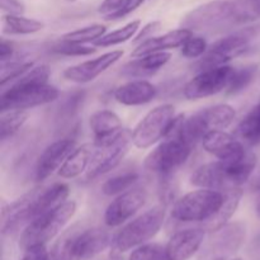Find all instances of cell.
<instances>
[{
  "label": "cell",
  "mask_w": 260,
  "mask_h": 260,
  "mask_svg": "<svg viewBox=\"0 0 260 260\" xmlns=\"http://www.w3.org/2000/svg\"><path fill=\"white\" fill-rule=\"evenodd\" d=\"M135 58L136 60L129 61L122 68L121 73L123 75L134 76V78H144V76H149L156 73L162 66L167 65L172 58V53L162 51V52L150 53V55Z\"/></svg>",
  "instance_id": "cb8c5ba5"
},
{
  "label": "cell",
  "mask_w": 260,
  "mask_h": 260,
  "mask_svg": "<svg viewBox=\"0 0 260 260\" xmlns=\"http://www.w3.org/2000/svg\"><path fill=\"white\" fill-rule=\"evenodd\" d=\"M45 28V24L37 19L23 15L5 14L3 17V32L8 35H33Z\"/></svg>",
  "instance_id": "83f0119b"
},
{
  "label": "cell",
  "mask_w": 260,
  "mask_h": 260,
  "mask_svg": "<svg viewBox=\"0 0 260 260\" xmlns=\"http://www.w3.org/2000/svg\"><path fill=\"white\" fill-rule=\"evenodd\" d=\"M202 146L208 154L213 155L222 161H231L246 154L244 144L233 135L223 129L210 131L202 140Z\"/></svg>",
  "instance_id": "2e32d148"
},
{
  "label": "cell",
  "mask_w": 260,
  "mask_h": 260,
  "mask_svg": "<svg viewBox=\"0 0 260 260\" xmlns=\"http://www.w3.org/2000/svg\"><path fill=\"white\" fill-rule=\"evenodd\" d=\"M111 234L102 228H93L78 233L74 240V256L75 260H88L106 250L112 245Z\"/></svg>",
  "instance_id": "ffe728a7"
},
{
  "label": "cell",
  "mask_w": 260,
  "mask_h": 260,
  "mask_svg": "<svg viewBox=\"0 0 260 260\" xmlns=\"http://www.w3.org/2000/svg\"><path fill=\"white\" fill-rule=\"evenodd\" d=\"M256 73H258V66L255 63L241 66L239 69H234L233 76H231L228 89H226V94L234 95V94H239L243 90H245L254 81Z\"/></svg>",
  "instance_id": "4dcf8cb0"
},
{
  "label": "cell",
  "mask_w": 260,
  "mask_h": 260,
  "mask_svg": "<svg viewBox=\"0 0 260 260\" xmlns=\"http://www.w3.org/2000/svg\"><path fill=\"white\" fill-rule=\"evenodd\" d=\"M175 108L172 104H161L149 112L132 131V142L139 149H149L164 140L175 121Z\"/></svg>",
  "instance_id": "8992f818"
},
{
  "label": "cell",
  "mask_w": 260,
  "mask_h": 260,
  "mask_svg": "<svg viewBox=\"0 0 260 260\" xmlns=\"http://www.w3.org/2000/svg\"><path fill=\"white\" fill-rule=\"evenodd\" d=\"M190 184L198 188L221 190V192L238 187L234 182L230 168L222 160L208 162L196 169V172L190 175Z\"/></svg>",
  "instance_id": "5bb4252c"
},
{
  "label": "cell",
  "mask_w": 260,
  "mask_h": 260,
  "mask_svg": "<svg viewBox=\"0 0 260 260\" xmlns=\"http://www.w3.org/2000/svg\"><path fill=\"white\" fill-rule=\"evenodd\" d=\"M157 89L147 80H132L122 84L114 90L113 95L118 103L124 106H142L155 99Z\"/></svg>",
  "instance_id": "7402d4cb"
},
{
  "label": "cell",
  "mask_w": 260,
  "mask_h": 260,
  "mask_svg": "<svg viewBox=\"0 0 260 260\" xmlns=\"http://www.w3.org/2000/svg\"><path fill=\"white\" fill-rule=\"evenodd\" d=\"M108 260H124L123 258H122L121 255H119L118 253H112L111 256H109Z\"/></svg>",
  "instance_id": "f6af8a7d"
},
{
  "label": "cell",
  "mask_w": 260,
  "mask_h": 260,
  "mask_svg": "<svg viewBox=\"0 0 260 260\" xmlns=\"http://www.w3.org/2000/svg\"><path fill=\"white\" fill-rule=\"evenodd\" d=\"M107 27L103 24H91L88 27L79 28V29L71 30V32L65 33L61 37L63 41H70V42L76 43H89L95 42L98 38L106 35Z\"/></svg>",
  "instance_id": "836d02e7"
},
{
  "label": "cell",
  "mask_w": 260,
  "mask_h": 260,
  "mask_svg": "<svg viewBox=\"0 0 260 260\" xmlns=\"http://www.w3.org/2000/svg\"><path fill=\"white\" fill-rule=\"evenodd\" d=\"M89 126L94 135V145L96 147L113 144L123 132L122 121L114 112L101 109L94 112L89 118Z\"/></svg>",
  "instance_id": "ac0fdd59"
},
{
  "label": "cell",
  "mask_w": 260,
  "mask_h": 260,
  "mask_svg": "<svg viewBox=\"0 0 260 260\" xmlns=\"http://www.w3.org/2000/svg\"><path fill=\"white\" fill-rule=\"evenodd\" d=\"M201 121L205 124L207 132L215 129H225L230 126L235 119V109L229 104H217L210 108L201 109L197 112Z\"/></svg>",
  "instance_id": "484cf974"
},
{
  "label": "cell",
  "mask_w": 260,
  "mask_h": 260,
  "mask_svg": "<svg viewBox=\"0 0 260 260\" xmlns=\"http://www.w3.org/2000/svg\"><path fill=\"white\" fill-rule=\"evenodd\" d=\"M95 152V145L93 144H84L81 146L75 147L62 164V167L58 169V175L65 179H73V178L79 177L86 172L90 165L91 159Z\"/></svg>",
  "instance_id": "d4e9b609"
},
{
  "label": "cell",
  "mask_w": 260,
  "mask_h": 260,
  "mask_svg": "<svg viewBox=\"0 0 260 260\" xmlns=\"http://www.w3.org/2000/svg\"><path fill=\"white\" fill-rule=\"evenodd\" d=\"M161 29V23L157 22V20H154V22H150L145 25L142 29H140L137 32V35L134 37V43L135 45H140L144 41L149 40V38L155 37V33H157Z\"/></svg>",
  "instance_id": "ab89813d"
},
{
  "label": "cell",
  "mask_w": 260,
  "mask_h": 260,
  "mask_svg": "<svg viewBox=\"0 0 260 260\" xmlns=\"http://www.w3.org/2000/svg\"><path fill=\"white\" fill-rule=\"evenodd\" d=\"M207 41L201 36H192L182 46V55L187 58H198L207 51Z\"/></svg>",
  "instance_id": "74e56055"
},
{
  "label": "cell",
  "mask_w": 260,
  "mask_h": 260,
  "mask_svg": "<svg viewBox=\"0 0 260 260\" xmlns=\"http://www.w3.org/2000/svg\"><path fill=\"white\" fill-rule=\"evenodd\" d=\"M14 56V51H13V46L9 42L3 40L0 43V62H5V61L10 60Z\"/></svg>",
  "instance_id": "ee69618b"
},
{
  "label": "cell",
  "mask_w": 260,
  "mask_h": 260,
  "mask_svg": "<svg viewBox=\"0 0 260 260\" xmlns=\"http://www.w3.org/2000/svg\"><path fill=\"white\" fill-rule=\"evenodd\" d=\"M124 4H126V0H103L99 5L98 12L103 15L104 19H117Z\"/></svg>",
  "instance_id": "f35d334b"
},
{
  "label": "cell",
  "mask_w": 260,
  "mask_h": 260,
  "mask_svg": "<svg viewBox=\"0 0 260 260\" xmlns=\"http://www.w3.org/2000/svg\"><path fill=\"white\" fill-rule=\"evenodd\" d=\"M140 24H141V22L139 19L132 20V22L123 25V27L102 36L95 42H93V45L96 46V47H111V46L127 42V41H129L137 35V32L140 30Z\"/></svg>",
  "instance_id": "f1b7e54d"
},
{
  "label": "cell",
  "mask_w": 260,
  "mask_h": 260,
  "mask_svg": "<svg viewBox=\"0 0 260 260\" xmlns=\"http://www.w3.org/2000/svg\"><path fill=\"white\" fill-rule=\"evenodd\" d=\"M28 113L23 109H12V111L2 112L0 118V139L2 141L14 136L27 122Z\"/></svg>",
  "instance_id": "f546056e"
},
{
  "label": "cell",
  "mask_w": 260,
  "mask_h": 260,
  "mask_svg": "<svg viewBox=\"0 0 260 260\" xmlns=\"http://www.w3.org/2000/svg\"><path fill=\"white\" fill-rule=\"evenodd\" d=\"M131 144H134L132 142V132L124 128L121 136L113 144L103 147L95 146V152H94L90 165L86 170L85 179H94L99 175H103L111 170L116 169L127 155Z\"/></svg>",
  "instance_id": "8fae6325"
},
{
  "label": "cell",
  "mask_w": 260,
  "mask_h": 260,
  "mask_svg": "<svg viewBox=\"0 0 260 260\" xmlns=\"http://www.w3.org/2000/svg\"><path fill=\"white\" fill-rule=\"evenodd\" d=\"M147 193L144 189H129L118 194L107 207L104 222L109 228H117L128 221L146 203Z\"/></svg>",
  "instance_id": "4fadbf2b"
},
{
  "label": "cell",
  "mask_w": 260,
  "mask_h": 260,
  "mask_svg": "<svg viewBox=\"0 0 260 260\" xmlns=\"http://www.w3.org/2000/svg\"><path fill=\"white\" fill-rule=\"evenodd\" d=\"M223 192L200 188L187 193L173 206L172 217L180 222H206L221 207Z\"/></svg>",
  "instance_id": "5b68a950"
},
{
  "label": "cell",
  "mask_w": 260,
  "mask_h": 260,
  "mask_svg": "<svg viewBox=\"0 0 260 260\" xmlns=\"http://www.w3.org/2000/svg\"><path fill=\"white\" fill-rule=\"evenodd\" d=\"M234 69L229 65L208 69L198 73L192 80L185 84L183 94L189 101L215 95L226 90L233 76Z\"/></svg>",
  "instance_id": "30bf717a"
},
{
  "label": "cell",
  "mask_w": 260,
  "mask_h": 260,
  "mask_svg": "<svg viewBox=\"0 0 260 260\" xmlns=\"http://www.w3.org/2000/svg\"><path fill=\"white\" fill-rule=\"evenodd\" d=\"M193 147L179 137H165L145 159V168L160 177L173 175L190 156Z\"/></svg>",
  "instance_id": "52a82bcc"
},
{
  "label": "cell",
  "mask_w": 260,
  "mask_h": 260,
  "mask_svg": "<svg viewBox=\"0 0 260 260\" xmlns=\"http://www.w3.org/2000/svg\"><path fill=\"white\" fill-rule=\"evenodd\" d=\"M192 32H218L239 25L235 0H215L190 10L182 20Z\"/></svg>",
  "instance_id": "3957f363"
},
{
  "label": "cell",
  "mask_w": 260,
  "mask_h": 260,
  "mask_svg": "<svg viewBox=\"0 0 260 260\" xmlns=\"http://www.w3.org/2000/svg\"><path fill=\"white\" fill-rule=\"evenodd\" d=\"M235 134L241 142L250 146L260 145V102L238 124Z\"/></svg>",
  "instance_id": "4316f807"
},
{
  "label": "cell",
  "mask_w": 260,
  "mask_h": 260,
  "mask_svg": "<svg viewBox=\"0 0 260 260\" xmlns=\"http://www.w3.org/2000/svg\"><path fill=\"white\" fill-rule=\"evenodd\" d=\"M243 194L244 192L240 187L223 190V201L221 207L210 220L203 222V229L206 230V233H215V231L220 230L221 228L228 225L229 221L231 220L234 213L238 210Z\"/></svg>",
  "instance_id": "603a6c76"
},
{
  "label": "cell",
  "mask_w": 260,
  "mask_h": 260,
  "mask_svg": "<svg viewBox=\"0 0 260 260\" xmlns=\"http://www.w3.org/2000/svg\"><path fill=\"white\" fill-rule=\"evenodd\" d=\"M75 212L76 203L74 201H66L55 210L38 216L23 230L19 239V248L27 250L32 246L46 245L61 233Z\"/></svg>",
  "instance_id": "7a4b0ae2"
},
{
  "label": "cell",
  "mask_w": 260,
  "mask_h": 260,
  "mask_svg": "<svg viewBox=\"0 0 260 260\" xmlns=\"http://www.w3.org/2000/svg\"><path fill=\"white\" fill-rule=\"evenodd\" d=\"M206 230L203 228L183 229L177 231L167 244L169 260H188L192 258L205 241Z\"/></svg>",
  "instance_id": "e0dca14e"
},
{
  "label": "cell",
  "mask_w": 260,
  "mask_h": 260,
  "mask_svg": "<svg viewBox=\"0 0 260 260\" xmlns=\"http://www.w3.org/2000/svg\"><path fill=\"white\" fill-rule=\"evenodd\" d=\"M20 260H48V251L45 245L32 246L24 250V255Z\"/></svg>",
  "instance_id": "60d3db41"
},
{
  "label": "cell",
  "mask_w": 260,
  "mask_h": 260,
  "mask_svg": "<svg viewBox=\"0 0 260 260\" xmlns=\"http://www.w3.org/2000/svg\"><path fill=\"white\" fill-rule=\"evenodd\" d=\"M41 188L30 190L19 200L4 206L2 211V234L10 235L36 218V202Z\"/></svg>",
  "instance_id": "7c38bea8"
},
{
  "label": "cell",
  "mask_w": 260,
  "mask_h": 260,
  "mask_svg": "<svg viewBox=\"0 0 260 260\" xmlns=\"http://www.w3.org/2000/svg\"><path fill=\"white\" fill-rule=\"evenodd\" d=\"M230 260H243V259H240V258H235V259H230Z\"/></svg>",
  "instance_id": "bcb514c9"
},
{
  "label": "cell",
  "mask_w": 260,
  "mask_h": 260,
  "mask_svg": "<svg viewBox=\"0 0 260 260\" xmlns=\"http://www.w3.org/2000/svg\"><path fill=\"white\" fill-rule=\"evenodd\" d=\"M193 32L187 28H179V29L170 30L162 36H155L149 38L142 43L137 45V47L132 51V57H141V56L150 55L155 52H162V51L172 50V48L182 47L183 43L192 37Z\"/></svg>",
  "instance_id": "44dd1931"
},
{
  "label": "cell",
  "mask_w": 260,
  "mask_h": 260,
  "mask_svg": "<svg viewBox=\"0 0 260 260\" xmlns=\"http://www.w3.org/2000/svg\"><path fill=\"white\" fill-rule=\"evenodd\" d=\"M58 90L50 84L25 86H9L4 89L0 98L2 112L12 109H27L52 103L58 98Z\"/></svg>",
  "instance_id": "9c48e42d"
},
{
  "label": "cell",
  "mask_w": 260,
  "mask_h": 260,
  "mask_svg": "<svg viewBox=\"0 0 260 260\" xmlns=\"http://www.w3.org/2000/svg\"><path fill=\"white\" fill-rule=\"evenodd\" d=\"M0 5L7 14L22 15L25 10L24 5L19 0H0Z\"/></svg>",
  "instance_id": "b9f144b4"
},
{
  "label": "cell",
  "mask_w": 260,
  "mask_h": 260,
  "mask_svg": "<svg viewBox=\"0 0 260 260\" xmlns=\"http://www.w3.org/2000/svg\"><path fill=\"white\" fill-rule=\"evenodd\" d=\"M51 70L47 65H37L28 69L25 73L18 76L13 81H10L7 85L9 86H25V85H41V84H47L50 78ZM5 85V86H7ZM4 86V88H5ZM8 86V88H9Z\"/></svg>",
  "instance_id": "1f68e13d"
},
{
  "label": "cell",
  "mask_w": 260,
  "mask_h": 260,
  "mask_svg": "<svg viewBox=\"0 0 260 260\" xmlns=\"http://www.w3.org/2000/svg\"><path fill=\"white\" fill-rule=\"evenodd\" d=\"M260 37V23L241 28L231 35L216 41L207 48L205 55L194 63V70L201 73L208 69L228 65V62L250 50L251 41Z\"/></svg>",
  "instance_id": "6da1fadb"
},
{
  "label": "cell",
  "mask_w": 260,
  "mask_h": 260,
  "mask_svg": "<svg viewBox=\"0 0 260 260\" xmlns=\"http://www.w3.org/2000/svg\"><path fill=\"white\" fill-rule=\"evenodd\" d=\"M128 260H169L167 248L160 244H142L137 246Z\"/></svg>",
  "instance_id": "d590c367"
},
{
  "label": "cell",
  "mask_w": 260,
  "mask_h": 260,
  "mask_svg": "<svg viewBox=\"0 0 260 260\" xmlns=\"http://www.w3.org/2000/svg\"><path fill=\"white\" fill-rule=\"evenodd\" d=\"M74 149H75V141L70 139L58 140V141L48 145L43 150L37 161L36 178H37L38 182L47 179L56 170L58 172V169L62 167L69 155L74 151Z\"/></svg>",
  "instance_id": "d6986e66"
},
{
  "label": "cell",
  "mask_w": 260,
  "mask_h": 260,
  "mask_svg": "<svg viewBox=\"0 0 260 260\" xmlns=\"http://www.w3.org/2000/svg\"><path fill=\"white\" fill-rule=\"evenodd\" d=\"M165 206H155L127 223L118 231L112 243V253H124L151 240L162 228Z\"/></svg>",
  "instance_id": "277c9868"
},
{
  "label": "cell",
  "mask_w": 260,
  "mask_h": 260,
  "mask_svg": "<svg viewBox=\"0 0 260 260\" xmlns=\"http://www.w3.org/2000/svg\"><path fill=\"white\" fill-rule=\"evenodd\" d=\"M139 180V174L135 172L116 175L107 180L102 187V192L106 196H117L129 190V188Z\"/></svg>",
  "instance_id": "d6a6232c"
},
{
  "label": "cell",
  "mask_w": 260,
  "mask_h": 260,
  "mask_svg": "<svg viewBox=\"0 0 260 260\" xmlns=\"http://www.w3.org/2000/svg\"><path fill=\"white\" fill-rule=\"evenodd\" d=\"M69 2H75V0H69Z\"/></svg>",
  "instance_id": "7dc6e473"
},
{
  "label": "cell",
  "mask_w": 260,
  "mask_h": 260,
  "mask_svg": "<svg viewBox=\"0 0 260 260\" xmlns=\"http://www.w3.org/2000/svg\"><path fill=\"white\" fill-rule=\"evenodd\" d=\"M245 238L246 228L243 222H229L211 233L210 239L201 249L198 260H230L243 246Z\"/></svg>",
  "instance_id": "ba28073f"
},
{
  "label": "cell",
  "mask_w": 260,
  "mask_h": 260,
  "mask_svg": "<svg viewBox=\"0 0 260 260\" xmlns=\"http://www.w3.org/2000/svg\"><path fill=\"white\" fill-rule=\"evenodd\" d=\"M52 51L57 55L62 56H88L96 51V48L85 46L84 43L70 42V41L60 40V42L56 43L52 47Z\"/></svg>",
  "instance_id": "8d00e7d4"
},
{
  "label": "cell",
  "mask_w": 260,
  "mask_h": 260,
  "mask_svg": "<svg viewBox=\"0 0 260 260\" xmlns=\"http://www.w3.org/2000/svg\"><path fill=\"white\" fill-rule=\"evenodd\" d=\"M122 56H123V51H111V52L103 53L94 60L84 61L78 65L70 66L63 71L62 75L66 80L73 81V83H90L101 76L104 71L108 70L111 66H113L119 58H122Z\"/></svg>",
  "instance_id": "9a60e30c"
},
{
  "label": "cell",
  "mask_w": 260,
  "mask_h": 260,
  "mask_svg": "<svg viewBox=\"0 0 260 260\" xmlns=\"http://www.w3.org/2000/svg\"><path fill=\"white\" fill-rule=\"evenodd\" d=\"M76 233L69 231L68 234L58 239L57 243L53 245L48 253V260H75L74 256V240Z\"/></svg>",
  "instance_id": "e575fe53"
},
{
  "label": "cell",
  "mask_w": 260,
  "mask_h": 260,
  "mask_svg": "<svg viewBox=\"0 0 260 260\" xmlns=\"http://www.w3.org/2000/svg\"><path fill=\"white\" fill-rule=\"evenodd\" d=\"M144 2L145 0H126V4H124L123 9L121 10V13L117 17V19H121V18H124L126 15H128L129 13L135 12Z\"/></svg>",
  "instance_id": "7bdbcfd3"
}]
</instances>
